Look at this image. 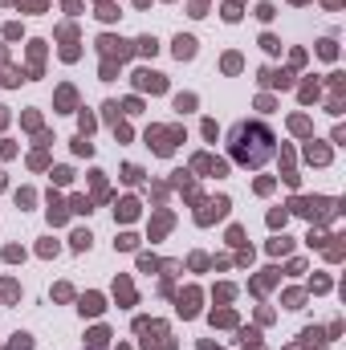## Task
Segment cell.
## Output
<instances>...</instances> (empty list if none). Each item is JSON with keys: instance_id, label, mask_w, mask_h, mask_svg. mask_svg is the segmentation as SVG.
Here are the masks:
<instances>
[{"instance_id": "3957f363", "label": "cell", "mask_w": 346, "mask_h": 350, "mask_svg": "<svg viewBox=\"0 0 346 350\" xmlns=\"http://www.w3.org/2000/svg\"><path fill=\"white\" fill-rule=\"evenodd\" d=\"M134 86H139V90H151V94H163V90H167V77L155 73V69H139V73H134Z\"/></svg>"}, {"instance_id": "ab89813d", "label": "cell", "mask_w": 346, "mask_h": 350, "mask_svg": "<svg viewBox=\"0 0 346 350\" xmlns=\"http://www.w3.org/2000/svg\"><path fill=\"white\" fill-rule=\"evenodd\" d=\"M326 8H342V0H326Z\"/></svg>"}, {"instance_id": "83f0119b", "label": "cell", "mask_w": 346, "mask_h": 350, "mask_svg": "<svg viewBox=\"0 0 346 350\" xmlns=\"http://www.w3.org/2000/svg\"><path fill=\"white\" fill-rule=\"evenodd\" d=\"M114 293L122 297V301H134V293H130V285H126V281H118V285H114Z\"/></svg>"}, {"instance_id": "f1b7e54d", "label": "cell", "mask_w": 346, "mask_h": 350, "mask_svg": "<svg viewBox=\"0 0 346 350\" xmlns=\"http://www.w3.org/2000/svg\"><path fill=\"white\" fill-rule=\"evenodd\" d=\"M261 45H265V49H269V53H277V49H281V41H277V37H269V33H265V37H261Z\"/></svg>"}, {"instance_id": "2e32d148", "label": "cell", "mask_w": 346, "mask_h": 350, "mask_svg": "<svg viewBox=\"0 0 346 350\" xmlns=\"http://www.w3.org/2000/svg\"><path fill=\"white\" fill-rule=\"evenodd\" d=\"M69 240H73V248L82 252V248H90V240H94V236H90V232H82V228H78V232L69 236Z\"/></svg>"}, {"instance_id": "f35d334b", "label": "cell", "mask_w": 346, "mask_h": 350, "mask_svg": "<svg viewBox=\"0 0 346 350\" xmlns=\"http://www.w3.org/2000/svg\"><path fill=\"white\" fill-rule=\"evenodd\" d=\"M25 8H45V0H25Z\"/></svg>"}, {"instance_id": "74e56055", "label": "cell", "mask_w": 346, "mask_h": 350, "mask_svg": "<svg viewBox=\"0 0 346 350\" xmlns=\"http://www.w3.org/2000/svg\"><path fill=\"white\" fill-rule=\"evenodd\" d=\"M228 244H244V232L240 228H228Z\"/></svg>"}, {"instance_id": "e0dca14e", "label": "cell", "mask_w": 346, "mask_h": 350, "mask_svg": "<svg viewBox=\"0 0 346 350\" xmlns=\"http://www.w3.org/2000/svg\"><path fill=\"white\" fill-rule=\"evenodd\" d=\"M301 301H305V293H301V289H289L285 293V305H289V309H301Z\"/></svg>"}, {"instance_id": "7c38bea8", "label": "cell", "mask_w": 346, "mask_h": 350, "mask_svg": "<svg viewBox=\"0 0 346 350\" xmlns=\"http://www.w3.org/2000/svg\"><path fill=\"white\" fill-rule=\"evenodd\" d=\"M114 216H122V220H134V216H139V204H134V200H122V204L114 208Z\"/></svg>"}, {"instance_id": "7a4b0ae2", "label": "cell", "mask_w": 346, "mask_h": 350, "mask_svg": "<svg viewBox=\"0 0 346 350\" xmlns=\"http://www.w3.org/2000/svg\"><path fill=\"white\" fill-rule=\"evenodd\" d=\"M289 208H293L297 216H305V220H318V224H322V220H330V216L338 212V200H326V196H314V200H310V196H297Z\"/></svg>"}, {"instance_id": "9a60e30c", "label": "cell", "mask_w": 346, "mask_h": 350, "mask_svg": "<svg viewBox=\"0 0 346 350\" xmlns=\"http://www.w3.org/2000/svg\"><path fill=\"white\" fill-rule=\"evenodd\" d=\"M212 326H236V314H232V309H220V314H212Z\"/></svg>"}, {"instance_id": "5b68a950", "label": "cell", "mask_w": 346, "mask_h": 350, "mask_svg": "<svg viewBox=\"0 0 346 350\" xmlns=\"http://www.w3.org/2000/svg\"><path fill=\"white\" fill-rule=\"evenodd\" d=\"M175 139H179V130H147V143H155L159 155H171Z\"/></svg>"}, {"instance_id": "6da1fadb", "label": "cell", "mask_w": 346, "mask_h": 350, "mask_svg": "<svg viewBox=\"0 0 346 350\" xmlns=\"http://www.w3.org/2000/svg\"><path fill=\"white\" fill-rule=\"evenodd\" d=\"M277 151V139L265 122H236L228 130V155L240 167H265Z\"/></svg>"}, {"instance_id": "4dcf8cb0", "label": "cell", "mask_w": 346, "mask_h": 350, "mask_svg": "<svg viewBox=\"0 0 346 350\" xmlns=\"http://www.w3.org/2000/svg\"><path fill=\"white\" fill-rule=\"evenodd\" d=\"M69 179H73V171H69V167H57V171H53V183H69Z\"/></svg>"}, {"instance_id": "4fadbf2b", "label": "cell", "mask_w": 346, "mask_h": 350, "mask_svg": "<svg viewBox=\"0 0 346 350\" xmlns=\"http://www.w3.org/2000/svg\"><path fill=\"white\" fill-rule=\"evenodd\" d=\"M318 53H322L326 61H334V57H338V45H334V41L326 37V41H318Z\"/></svg>"}, {"instance_id": "ac0fdd59", "label": "cell", "mask_w": 346, "mask_h": 350, "mask_svg": "<svg viewBox=\"0 0 346 350\" xmlns=\"http://www.w3.org/2000/svg\"><path fill=\"white\" fill-rule=\"evenodd\" d=\"M106 342H110V334H106V330H102V326H98V330H94V334H90V346L98 350V346H106Z\"/></svg>"}, {"instance_id": "52a82bcc", "label": "cell", "mask_w": 346, "mask_h": 350, "mask_svg": "<svg viewBox=\"0 0 346 350\" xmlns=\"http://www.w3.org/2000/svg\"><path fill=\"white\" fill-rule=\"evenodd\" d=\"M98 45H102V53H118V61H122V57H130V45H126V41H114V37H102Z\"/></svg>"}, {"instance_id": "f546056e", "label": "cell", "mask_w": 346, "mask_h": 350, "mask_svg": "<svg viewBox=\"0 0 346 350\" xmlns=\"http://www.w3.org/2000/svg\"><path fill=\"white\" fill-rule=\"evenodd\" d=\"M269 228H285V212H269Z\"/></svg>"}, {"instance_id": "cb8c5ba5", "label": "cell", "mask_w": 346, "mask_h": 350, "mask_svg": "<svg viewBox=\"0 0 346 350\" xmlns=\"http://www.w3.org/2000/svg\"><path fill=\"white\" fill-rule=\"evenodd\" d=\"M273 12H277V8H273L269 0H265V4H257V16H261V21H273Z\"/></svg>"}, {"instance_id": "d6a6232c", "label": "cell", "mask_w": 346, "mask_h": 350, "mask_svg": "<svg viewBox=\"0 0 346 350\" xmlns=\"http://www.w3.org/2000/svg\"><path fill=\"white\" fill-rule=\"evenodd\" d=\"M139 49H143V53H155L159 45H155V37H143V41H139Z\"/></svg>"}, {"instance_id": "60d3db41", "label": "cell", "mask_w": 346, "mask_h": 350, "mask_svg": "<svg viewBox=\"0 0 346 350\" xmlns=\"http://www.w3.org/2000/svg\"><path fill=\"white\" fill-rule=\"evenodd\" d=\"M0 187H4V175H0Z\"/></svg>"}, {"instance_id": "4316f807", "label": "cell", "mask_w": 346, "mask_h": 350, "mask_svg": "<svg viewBox=\"0 0 346 350\" xmlns=\"http://www.w3.org/2000/svg\"><path fill=\"white\" fill-rule=\"evenodd\" d=\"M122 179H126V183H139L143 171H139V167H122Z\"/></svg>"}, {"instance_id": "7402d4cb", "label": "cell", "mask_w": 346, "mask_h": 350, "mask_svg": "<svg viewBox=\"0 0 346 350\" xmlns=\"http://www.w3.org/2000/svg\"><path fill=\"white\" fill-rule=\"evenodd\" d=\"M240 342H244V346H261V334H257V330H240Z\"/></svg>"}, {"instance_id": "8fae6325", "label": "cell", "mask_w": 346, "mask_h": 350, "mask_svg": "<svg viewBox=\"0 0 346 350\" xmlns=\"http://www.w3.org/2000/svg\"><path fill=\"white\" fill-rule=\"evenodd\" d=\"M82 314H90V318L102 314V297H98V293H86V297H82Z\"/></svg>"}, {"instance_id": "277c9868", "label": "cell", "mask_w": 346, "mask_h": 350, "mask_svg": "<svg viewBox=\"0 0 346 350\" xmlns=\"http://www.w3.org/2000/svg\"><path fill=\"white\" fill-rule=\"evenodd\" d=\"M228 200H224V196H220V200H212V204H204V208H200V212H196V220H200V224H212V220H224V216H228Z\"/></svg>"}, {"instance_id": "836d02e7", "label": "cell", "mask_w": 346, "mask_h": 350, "mask_svg": "<svg viewBox=\"0 0 346 350\" xmlns=\"http://www.w3.org/2000/svg\"><path fill=\"white\" fill-rule=\"evenodd\" d=\"M21 257H25V252H21L16 244H8V248H4V261H21Z\"/></svg>"}, {"instance_id": "d4e9b609", "label": "cell", "mask_w": 346, "mask_h": 350, "mask_svg": "<svg viewBox=\"0 0 346 350\" xmlns=\"http://www.w3.org/2000/svg\"><path fill=\"white\" fill-rule=\"evenodd\" d=\"M191 106H196L191 94H179V98H175V110H191Z\"/></svg>"}, {"instance_id": "44dd1931", "label": "cell", "mask_w": 346, "mask_h": 350, "mask_svg": "<svg viewBox=\"0 0 346 350\" xmlns=\"http://www.w3.org/2000/svg\"><path fill=\"white\" fill-rule=\"evenodd\" d=\"M69 212H90V200H86V196H73V200H69Z\"/></svg>"}, {"instance_id": "d6986e66", "label": "cell", "mask_w": 346, "mask_h": 350, "mask_svg": "<svg viewBox=\"0 0 346 350\" xmlns=\"http://www.w3.org/2000/svg\"><path fill=\"white\" fill-rule=\"evenodd\" d=\"M57 106H61V110H69V106H73V90H69V86H61V94H57Z\"/></svg>"}, {"instance_id": "8d00e7d4", "label": "cell", "mask_w": 346, "mask_h": 350, "mask_svg": "<svg viewBox=\"0 0 346 350\" xmlns=\"http://www.w3.org/2000/svg\"><path fill=\"white\" fill-rule=\"evenodd\" d=\"M330 289V277H314V293H326Z\"/></svg>"}, {"instance_id": "484cf974", "label": "cell", "mask_w": 346, "mask_h": 350, "mask_svg": "<svg viewBox=\"0 0 346 350\" xmlns=\"http://www.w3.org/2000/svg\"><path fill=\"white\" fill-rule=\"evenodd\" d=\"M326 257H330V261H342V244H338V236H334V244H326Z\"/></svg>"}, {"instance_id": "1f68e13d", "label": "cell", "mask_w": 346, "mask_h": 350, "mask_svg": "<svg viewBox=\"0 0 346 350\" xmlns=\"http://www.w3.org/2000/svg\"><path fill=\"white\" fill-rule=\"evenodd\" d=\"M326 240H330V236L322 232V228H318V232H310V244H314V248H322V244H326Z\"/></svg>"}, {"instance_id": "8992f818", "label": "cell", "mask_w": 346, "mask_h": 350, "mask_svg": "<svg viewBox=\"0 0 346 350\" xmlns=\"http://www.w3.org/2000/svg\"><path fill=\"white\" fill-rule=\"evenodd\" d=\"M175 57H179V61L196 57V37H175Z\"/></svg>"}, {"instance_id": "603a6c76", "label": "cell", "mask_w": 346, "mask_h": 350, "mask_svg": "<svg viewBox=\"0 0 346 350\" xmlns=\"http://www.w3.org/2000/svg\"><path fill=\"white\" fill-rule=\"evenodd\" d=\"M289 126H293V130H297V134H310V118H289Z\"/></svg>"}, {"instance_id": "9c48e42d", "label": "cell", "mask_w": 346, "mask_h": 350, "mask_svg": "<svg viewBox=\"0 0 346 350\" xmlns=\"http://www.w3.org/2000/svg\"><path fill=\"white\" fill-rule=\"evenodd\" d=\"M196 301H200V293H196V289H187L183 297H179V314H183V318H196V309H200Z\"/></svg>"}, {"instance_id": "30bf717a", "label": "cell", "mask_w": 346, "mask_h": 350, "mask_svg": "<svg viewBox=\"0 0 346 350\" xmlns=\"http://www.w3.org/2000/svg\"><path fill=\"white\" fill-rule=\"evenodd\" d=\"M49 224H65V204L57 196H49Z\"/></svg>"}, {"instance_id": "b9f144b4", "label": "cell", "mask_w": 346, "mask_h": 350, "mask_svg": "<svg viewBox=\"0 0 346 350\" xmlns=\"http://www.w3.org/2000/svg\"><path fill=\"white\" fill-rule=\"evenodd\" d=\"M293 4H305V0H293Z\"/></svg>"}, {"instance_id": "ffe728a7", "label": "cell", "mask_w": 346, "mask_h": 350, "mask_svg": "<svg viewBox=\"0 0 346 350\" xmlns=\"http://www.w3.org/2000/svg\"><path fill=\"white\" fill-rule=\"evenodd\" d=\"M314 98H318V82H305L301 86V102H314Z\"/></svg>"}, {"instance_id": "e575fe53", "label": "cell", "mask_w": 346, "mask_h": 350, "mask_svg": "<svg viewBox=\"0 0 346 350\" xmlns=\"http://www.w3.org/2000/svg\"><path fill=\"white\" fill-rule=\"evenodd\" d=\"M155 265H159V261H155V257H139V269H143V273H151V269H155Z\"/></svg>"}, {"instance_id": "5bb4252c", "label": "cell", "mask_w": 346, "mask_h": 350, "mask_svg": "<svg viewBox=\"0 0 346 350\" xmlns=\"http://www.w3.org/2000/svg\"><path fill=\"white\" fill-rule=\"evenodd\" d=\"M289 248H293V240H289V236H277V240H269V252H273V257H277V252H289Z\"/></svg>"}, {"instance_id": "ba28073f", "label": "cell", "mask_w": 346, "mask_h": 350, "mask_svg": "<svg viewBox=\"0 0 346 350\" xmlns=\"http://www.w3.org/2000/svg\"><path fill=\"white\" fill-rule=\"evenodd\" d=\"M305 159L322 167V163H330V147H322V143H310V147H305Z\"/></svg>"}, {"instance_id": "d590c367", "label": "cell", "mask_w": 346, "mask_h": 350, "mask_svg": "<svg viewBox=\"0 0 346 350\" xmlns=\"http://www.w3.org/2000/svg\"><path fill=\"white\" fill-rule=\"evenodd\" d=\"M224 69H228V73H236V69H240V57H236V53H228V57H224Z\"/></svg>"}]
</instances>
